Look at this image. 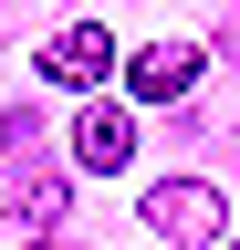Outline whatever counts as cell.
I'll list each match as a JSON object with an SVG mask.
<instances>
[{"label": "cell", "instance_id": "3", "mask_svg": "<svg viewBox=\"0 0 240 250\" xmlns=\"http://www.w3.org/2000/svg\"><path fill=\"white\" fill-rule=\"evenodd\" d=\"M126 156H136V115H126V104H84V125H73V167H84V177H115Z\"/></svg>", "mask_w": 240, "mask_h": 250}, {"label": "cell", "instance_id": "1", "mask_svg": "<svg viewBox=\"0 0 240 250\" xmlns=\"http://www.w3.org/2000/svg\"><path fill=\"white\" fill-rule=\"evenodd\" d=\"M136 219H146V240H188V250L230 240V208H219L209 177H157V188L136 198Z\"/></svg>", "mask_w": 240, "mask_h": 250}, {"label": "cell", "instance_id": "2", "mask_svg": "<svg viewBox=\"0 0 240 250\" xmlns=\"http://www.w3.org/2000/svg\"><path fill=\"white\" fill-rule=\"evenodd\" d=\"M115 73V31H94V21H73V31H52V42H42V83H105Z\"/></svg>", "mask_w": 240, "mask_h": 250}, {"label": "cell", "instance_id": "5", "mask_svg": "<svg viewBox=\"0 0 240 250\" xmlns=\"http://www.w3.org/2000/svg\"><path fill=\"white\" fill-rule=\"evenodd\" d=\"M11 208H21V229H42V240H52V229H63V177H21V198H11Z\"/></svg>", "mask_w": 240, "mask_h": 250}, {"label": "cell", "instance_id": "4", "mask_svg": "<svg viewBox=\"0 0 240 250\" xmlns=\"http://www.w3.org/2000/svg\"><path fill=\"white\" fill-rule=\"evenodd\" d=\"M126 83L146 94V104H188V83H198V42H146L126 62Z\"/></svg>", "mask_w": 240, "mask_h": 250}]
</instances>
